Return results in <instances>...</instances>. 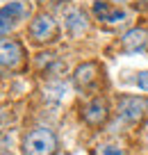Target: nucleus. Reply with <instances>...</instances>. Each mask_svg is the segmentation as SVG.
<instances>
[{
	"instance_id": "nucleus-5",
	"label": "nucleus",
	"mask_w": 148,
	"mask_h": 155,
	"mask_svg": "<svg viewBox=\"0 0 148 155\" xmlns=\"http://www.w3.org/2000/svg\"><path fill=\"white\" fill-rule=\"evenodd\" d=\"M82 116H84V121L89 123V126H100V123H105V119H107V103H105V98H94L91 103H87Z\"/></svg>"
},
{
	"instance_id": "nucleus-2",
	"label": "nucleus",
	"mask_w": 148,
	"mask_h": 155,
	"mask_svg": "<svg viewBox=\"0 0 148 155\" xmlns=\"http://www.w3.org/2000/svg\"><path fill=\"white\" fill-rule=\"evenodd\" d=\"M57 23L53 21V16L48 14H39L37 18L30 23V37L37 41V44H48V41H55L57 39Z\"/></svg>"
},
{
	"instance_id": "nucleus-6",
	"label": "nucleus",
	"mask_w": 148,
	"mask_h": 155,
	"mask_svg": "<svg viewBox=\"0 0 148 155\" xmlns=\"http://www.w3.org/2000/svg\"><path fill=\"white\" fill-rule=\"evenodd\" d=\"M121 44H123V50H128V53H141L148 46V32L141 28H132L130 32L123 34Z\"/></svg>"
},
{
	"instance_id": "nucleus-1",
	"label": "nucleus",
	"mask_w": 148,
	"mask_h": 155,
	"mask_svg": "<svg viewBox=\"0 0 148 155\" xmlns=\"http://www.w3.org/2000/svg\"><path fill=\"white\" fill-rule=\"evenodd\" d=\"M25 155H55L57 153V137L48 128H34L23 137Z\"/></svg>"
},
{
	"instance_id": "nucleus-7",
	"label": "nucleus",
	"mask_w": 148,
	"mask_h": 155,
	"mask_svg": "<svg viewBox=\"0 0 148 155\" xmlns=\"http://www.w3.org/2000/svg\"><path fill=\"white\" fill-rule=\"evenodd\" d=\"M21 14H23V5L21 2H9L7 7H2L0 9V34L9 32L16 25V21L21 18Z\"/></svg>"
},
{
	"instance_id": "nucleus-4",
	"label": "nucleus",
	"mask_w": 148,
	"mask_h": 155,
	"mask_svg": "<svg viewBox=\"0 0 148 155\" xmlns=\"http://www.w3.org/2000/svg\"><path fill=\"white\" fill-rule=\"evenodd\" d=\"M23 59V48L14 39H0V66L14 68Z\"/></svg>"
},
{
	"instance_id": "nucleus-11",
	"label": "nucleus",
	"mask_w": 148,
	"mask_h": 155,
	"mask_svg": "<svg viewBox=\"0 0 148 155\" xmlns=\"http://www.w3.org/2000/svg\"><path fill=\"white\" fill-rule=\"evenodd\" d=\"M96 155H125V153H123V148H119L114 144H103V146H98Z\"/></svg>"
},
{
	"instance_id": "nucleus-12",
	"label": "nucleus",
	"mask_w": 148,
	"mask_h": 155,
	"mask_svg": "<svg viewBox=\"0 0 148 155\" xmlns=\"http://www.w3.org/2000/svg\"><path fill=\"white\" fill-rule=\"evenodd\" d=\"M137 87L141 89V91H148V71H141L137 75Z\"/></svg>"
},
{
	"instance_id": "nucleus-10",
	"label": "nucleus",
	"mask_w": 148,
	"mask_h": 155,
	"mask_svg": "<svg viewBox=\"0 0 148 155\" xmlns=\"http://www.w3.org/2000/svg\"><path fill=\"white\" fill-rule=\"evenodd\" d=\"M94 14L98 16L100 21H107V23H119L121 18H123V12H119V9H110V5L107 2H94Z\"/></svg>"
},
{
	"instance_id": "nucleus-8",
	"label": "nucleus",
	"mask_w": 148,
	"mask_h": 155,
	"mask_svg": "<svg viewBox=\"0 0 148 155\" xmlns=\"http://www.w3.org/2000/svg\"><path fill=\"white\" fill-rule=\"evenodd\" d=\"M96 80H98V66H96V64L89 62V64L77 66V71H75V84H77V87L89 89Z\"/></svg>"
},
{
	"instance_id": "nucleus-9",
	"label": "nucleus",
	"mask_w": 148,
	"mask_h": 155,
	"mask_svg": "<svg viewBox=\"0 0 148 155\" xmlns=\"http://www.w3.org/2000/svg\"><path fill=\"white\" fill-rule=\"evenodd\" d=\"M64 21H66V30L71 34H82L87 32V18L80 9H68L64 14Z\"/></svg>"
},
{
	"instance_id": "nucleus-3",
	"label": "nucleus",
	"mask_w": 148,
	"mask_h": 155,
	"mask_svg": "<svg viewBox=\"0 0 148 155\" xmlns=\"http://www.w3.org/2000/svg\"><path fill=\"white\" fill-rule=\"evenodd\" d=\"M143 112H146V101L139 96H123L119 101V116L128 123L141 121Z\"/></svg>"
}]
</instances>
